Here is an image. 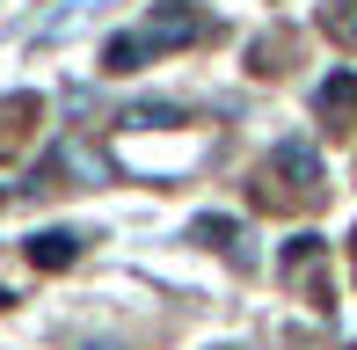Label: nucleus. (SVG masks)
Wrapping results in <instances>:
<instances>
[{
	"instance_id": "obj_1",
	"label": "nucleus",
	"mask_w": 357,
	"mask_h": 350,
	"mask_svg": "<svg viewBox=\"0 0 357 350\" xmlns=\"http://www.w3.org/2000/svg\"><path fill=\"white\" fill-rule=\"evenodd\" d=\"M197 37H204V15L190 8V0H160V8L139 15V29H117V37L102 44V66L109 73H139L146 59H168V52H183V44H197Z\"/></svg>"
},
{
	"instance_id": "obj_2",
	"label": "nucleus",
	"mask_w": 357,
	"mask_h": 350,
	"mask_svg": "<svg viewBox=\"0 0 357 350\" xmlns=\"http://www.w3.org/2000/svg\"><path fill=\"white\" fill-rule=\"evenodd\" d=\"M314 117H321L328 139H357V66L328 73V81L314 88Z\"/></svg>"
},
{
	"instance_id": "obj_3",
	"label": "nucleus",
	"mask_w": 357,
	"mask_h": 350,
	"mask_svg": "<svg viewBox=\"0 0 357 350\" xmlns=\"http://www.w3.org/2000/svg\"><path fill=\"white\" fill-rule=\"evenodd\" d=\"M321 256H328V248H321V234L284 241V277L306 284V299H314V307H335V299H328V277H321Z\"/></svg>"
},
{
	"instance_id": "obj_4",
	"label": "nucleus",
	"mask_w": 357,
	"mask_h": 350,
	"mask_svg": "<svg viewBox=\"0 0 357 350\" xmlns=\"http://www.w3.org/2000/svg\"><path fill=\"white\" fill-rule=\"evenodd\" d=\"M270 183L306 190V197H314V190H321V153H314V146H299V139H284V146L270 153Z\"/></svg>"
},
{
	"instance_id": "obj_5",
	"label": "nucleus",
	"mask_w": 357,
	"mask_h": 350,
	"mask_svg": "<svg viewBox=\"0 0 357 350\" xmlns=\"http://www.w3.org/2000/svg\"><path fill=\"white\" fill-rule=\"evenodd\" d=\"M73 256H80V234H66V227H52V234L29 241V263H37V270H66Z\"/></svg>"
},
{
	"instance_id": "obj_6",
	"label": "nucleus",
	"mask_w": 357,
	"mask_h": 350,
	"mask_svg": "<svg viewBox=\"0 0 357 350\" xmlns=\"http://www.w3.org/2000/svg\"><path fill=\"white\" fill-rule=\"evenodd\" d=\"M321 29H328L335 44H350V52H357V0H321Z\"/></svg>"
},
{
	"instance_id": "obj_7",
	"label": "nucleus",
	"mask_w": 357,
	"mask_h": 350,
	"mask_svg": "<svg viewBox=\"0 0 357 350\" xmlns=\"http://www.w3.org/2000/svg\"><path fill=\"white\" fill-rule=\"evenodd\" d=\"M197 241H212V248H234V219H197Z\"/></svg>"
}]
</instances>
